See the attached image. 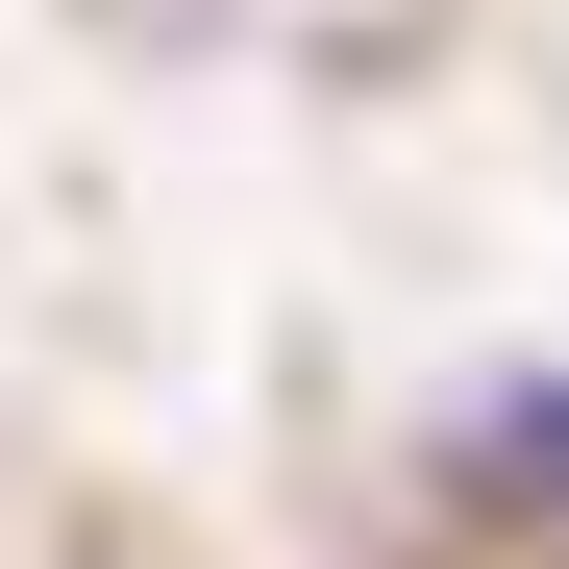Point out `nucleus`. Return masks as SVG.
Returning <instances> with one entry per match:
<instances>
[{"label":"nucleus","instance_id":"f257e3e1","mask_svg":"<svg viewBox=\"0 0 569 569\" xmlns=\"http://www.w3.org/2000/svg\"><path fill=\"white\" fill-rule=\"evenodd\" d=\"M446 496L496 545H569V371H470L446 397Z\"/></svg>","mask_w":569,"mask_h":569}]
</instances>
